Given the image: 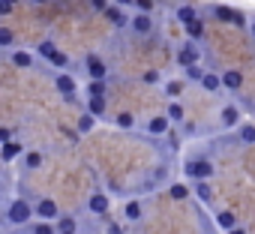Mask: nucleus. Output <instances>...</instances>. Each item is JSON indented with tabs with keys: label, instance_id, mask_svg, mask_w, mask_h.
Masks as SVG:
<instances>
[{
	"label": "nucleus",
	"instance_id": "nucleus-1",
	"mask_svg": "<svg viewBox=\"0 0 255 234\" xmlns=\"http://www.w3.org/2000/svg\"><path fill=\"white\" fill-rule=\"evenodd\" d=\"M183 174H189L195 183H201V180H207L213 174V162H207V159H189L183 165Z\"/></svg>",
	"mask_w": 255,
	"mask_h": 234
},
{
	"label": "nucleus",
	"instance_id": "nucleus-2",
	"mask_svg": "<svg viewBox=\"0 0 255 234\" xmlns=\"http://www.w3.org/2000/svg\"><path fill=\"white\" fill-rule=\"evenodd\" d=\"M30 216H33V210H30V204H27L24 198H15V201L9 204V222H12V225H24Z\"/></svg>",
	"mask_w": 255,
	"mask_h": 234
},
{
	"label": "nucleus",
	"instance_id": "nucleus-3",
	"mask_svg": "<svg viewBox=\"0 0 255 234\" xmlns=\"http://www.w3.org/2000/svg\"><path fill=\"white\" fill-rule=\"evenodd\" d=\"M177 63H180L183 69H189V66H195V63H198V48L186 42V45H183V48L177 51Z\"/></svg>",
	"mask_w": 255,
	"mask_h": 234
},
{
	"label": "nucleus",
	"instance_id": "nucleus-4",
	"mask_svg": "<svg viewBox=\"0 0 255 234\" xmlns=\"http://www.w3.org/2000/svg\"><path fill=\"white\" fill-rule=\"evenodd\" d=\"M129 27H132L138 36H147V33L153 30V18H150V15H144V12H138V15L129 21Z\"/></svg>",
	"mask_w": 255,
	"mask_h": 234
},
{
	"label": "nucleus",
	"instance_id": "nucleus-5",
	"mask_svg": "<svg viewBox=\"0 0 255 234\" xmlns=\"http://www.w3.org/2000/svg\"><path fill=\"white\" fill-rule=\"evenodd\" d=\"M87 72H90L93 81H105V75H108V69L99 57H87Z\"/></svg>",
	"mask_w": 255,
	"mask_h": 234
},
{
	"label": "nucleus",
	"instance_id": "nucleus-6",
	"mask_svg": "<svg viewBox=\"0 0 255 234\" xmlns=\"http://www.w3.org/2000/svg\"><path fill=\"white\" fill-rule=\"evenodd\" d=\"M219 81H222V87H228V90H240V87H243V75H240L237 69L222 72V75H219Z\"/></svg>",
	"mask_w": 255,
	"mask_h": 234
},
{
	"label": "nucleus",
	"instance_id": "nucleus-7",
	"mask_svg": "<svg viewBox=\"0 0 255 234\" xmlns=\"http://www.w3.org/2000/svg\"><path fill=\"white\" fill-rule=\"evenodd\" d=\"M87 207H90V213H105L108 207H111V201H108V195H102V192H93L90 195V201H87Z\"/></svg>",
	"mask_w": 255,
	"mask_h": 234
},
{
	"label": "nucleus",
	"instance_id": "nucleus-8",
	"mask_svg": "<svg viewBox=\"0 0 255 234\" xmlns=\"http://www.w3.org/2000/svg\"><path fill=\"white\" fill-rule=\"evenodd\" d=\"M54 87H57L63 96H72V93H75V78H72V75H66V72H60V75L54 78Z\"/></svg>",
	"mask_w": 255,
	"mask_h": 234
},
{
	"label": "nucleus",
	"instance_id": "nucleus-9",
	"mask_svg": "<svg viewBox=\"0 0 255 234\" xmlns=\"http://www.w3.org/2000/svg\"><path fill=\"white\" fill-rule=\"evenodd\" d=\"M219 120H222V126H237L240 123V111L234 105H225L222 114H219Z\"/></svg>",
	"mask_w": 255,
	"mask_h": 234
},
{
	"label": "nucleus",
	"instance_id": "nucleus-10",
	"mask_svg": "<svg viewBox=\"0 0 255 234\" xmlns=\"http://www.w3.org/2000/svg\"><path fill=\"white\" fill-rule=\"evenodd\" d=\"M213 12H216V18H219V21H228V24H243L240 12H234V9H228V6H216Z\"/></svg>",
	"mask_w": 255,
	"mask_h": 234
},
{
	"label": "nucleus",
	"instance_id": "nucleus-11",
	"mask_svg": "<svg viewBox=\"0 0 255 234\" xmlns=\"http://www.w3.org/2000/svg\"><path fill=\"white\" fill-rule=\"evenodd\" d=\"M36 213H39L42 219H54V216H57L60 210H57V204H54L51 198H42V201L36 204Z\"/></svg>",
	"mask_w": 255,
	"mask_h": 234
},
{
	"label": "nucleus",
	"instance_id": "nucleus-12",
	"mask_svg": "<svg viewBox=\"0 0 255 234\" xmlns=\"http://www.w3.org/2000/svg\"><path fill=\"white\" fill-rule=\"evenodd\" d=\"M21 144L18 141H9V144H3V147H0V159H3V162H9V159H15V156H21Z\"/></svg>",
	"mask_w": 255,
	"mask_h": 234
},
{
	"label": "nucleus",
	"instance_id": "nucleus-13",
	"mask_svg": "<svg viewBox=\"0 0 255 234\" xmlns=\"http://www.w3.org/2000/svg\"><path fill=\"white\" fill-rule=\"evenodd\" d=\"M105 18H108L111 24H117V27H126V15H123V12H120V6H114V3L105 9Z\"/></svg>",
	"mask_w": 255,
	"mask_h": 234
},
{
	"label": "nucleus",
	"instance_id": "nucleus-14",
	"mask_svg": "<svg viewBox=\"0 0 255 234\" xmlns=\"http://www.w3.org/2000/svg\"><path fill=\"white\" fill-rule=\"evenodd\" d=\"M147 132H150V135H162V132H168V117H153V120L147 123Z\"/></svg>",
	"mask_w": 255,
	"mask_h": 234
},
{
	"label": "nucleus",
	"instance_id": "nucleus-15",
	"mask_svg": "<svg viewBox=\"0 0 255 234\" xmlns=\"http://www.w3.org/2000/svg\"><path fill=\"white\" fill-rule=\"evenodd\" d=\"M9 60H12L15 66H21V69H27V66L33 63V54H30V51H12V54H9Z\"/></svg>",
	"mask_w": 255,
	"mask_h": 234
},
{
	"label": "nucleus",
	"instance_id": "nucleus-16",
	"mask_svg": "<svg viewBox=\"0 0 255 234\" xmlns=\"http://www.w3.org/2000/svg\"><path fill=\"white\" fill-rule=\"evenodd\" d=\"M87 111H90L93 117L105 114V96H90V99H87Z\"/></svg>",
	"mask_w": 255,
	"mask_h": 234
},
{
	"label": "nucleus",
	"instance_id": "nucleus-17",
	"mask_svg": "<svg viewBox=\"0 0 255 234\" xmlns=\"http://www.w3.org/2000/svg\"><path fill=\"white\" fill-rule=\"evenodd\" d=\"M216 222H219V228H222V231L237 228V219H234V213H231V210H222V213L216 216Z\"/></svg>",
	"mask_w": 255,
	"mask_h": 234
},
{
	"label": "nucleus",
	"instance_id": "nucleus-18",
	"mask_svg": "<svg viewBox=\"0 0 255 234\" xmlns=\"http://www.w3.org/2000/svg\"><path fill=\"white\" fill-rule=\"evenodd\" d=\"M114 123H117L120 129H132V126H135V117H132L129 111H120V114L114 117Z\"/></svg>",
	"mask_w": 255,
	"mask_h": 234
},
{
	"label": "nucleus",
	"instance_id": "nucleus-19",
	"mask_svg": "<svg viewBox=\"0 0 255 234\" xmlns=\"http://www.w3.org/2000/svg\"><path fill=\"white\" fill-rule=\"evenodd\" d=\"M195 195H198V201H204V204H210L213 201V189L201 180V183H195Z\"/></svg>",
	"mask_w": 255,
	"mask_h": 234
},
{
	"label": "nucleus",
	"instance_id": "nucleus-20",
	"mask_svg": "<svg viewBox=\"0 0 255 234\" xmlns=\"http://www.w3.org/2000/svg\"><path fill=\"white\" fill-rule=\"evenodd\" d=\"M165 117H168L171 123H180V120H183V105H180V102H168V114H165Z\"/></svg>",
	"mask_w": 255,
	"mask_h": 234
},
{
	"label": "nucleus",
	"instance_id": "nucleus-21",
	"mask_svg": "<svg viewBox=\"0 0 255 234\" xmlns=\"http://www.w3.org/2000/svg\"><path fill=\"white\" fill-rule=\"evenodd\" d=\"M183 30H186L192 39H201V36H204V21H201V18H195V21H192V24H186Z\"/></svg>",
	"mask_w": 255,
	"mask_h": 234
},
{
	"label": "nucleus",
	"instance_id": "nucleus-22",
	"mask_svg": "<svg viewBox=\"0 0 255 234\" xmlns=\"http://www.w3.org/2000/svg\"><path fill=\"white\" fill-rule=\"evenodd\" d=\"M36 51H39V54H42V57H45V60H51V57H54V54H57V45H54V42H51V39H42V42H39V48H36Z\"/></svg>",
	"mask_w": 255,
	"mask_h": 234
},
{
	"label": "nucleus",
	"instance_id": "nucleus-23",
	"mask_svg": "<svg viewBox=\"0 0 255 234\" xmlns=\"http://www.w3.org/2000/svg\"><path fill=\"white\" fill-rule=\"evenodd\" d=\"M201 87H204V90H219V87H222V81H219V75H213V72H204V78H201Z\"/></svg>",
	"mask_w": 255,
	"mask_h": 234
},
{
	"label": "nucleus",
	"instance_id": "nucleus-24",
	"mask_svg": "<svg viewBox=\"0 0 255 234\" xmlns=\"http://www.w3.org/2000/svg\"><path fill=\"white\" fill-rule=\"evenodd\" d=\"M177 18H180V21H183V27H186V24H192L198 15H195V9H192V6H180V9H177Z\"/></svg>",
	"mask_w": 255,
	"mask_h": 234
},
{
	"label": "nucleus",
	"instance_id": "nucleus-25",
	"mask_svg": "<svg viewBox=\"0 0 255 234\" xmlns=\"http://www.w3.org/2000/svg\"><path fill=\"white\" fill-rule=\"evenodd\" d=\"M168 195H171L174 201H183V198H189V189H186L183 183H174V186L168 189Z\"/></svg>",
	"mask_w": 255,
	"mask_h": 234
},
{
	"label": "nucleus",
	"instance_id": "nucleus-26",
	"mask_svg": "<svg viewBox=\"0 0 255 234\" xmlns=\"http://www.w3.org/2000/svg\"><path fill=\"white\" fill-rule=\"evenodd\" d=\"M240 141H243V144H255V126H252V123L240 126Z\"/></svg>",
	"mask_w": 255,
	"mask_h": 234
},
{
	"label": "nucleus",
	"instance_id": "nucleus-27",
	"mask_svg": "<svg viewBox=\"0 0 255 234\" xmlns=\"http://www.w3.org/2000/svg\"><path fill=\"white\" fill-rule=\"evenodd\" d=\"M123 213H126V219H138L141 216V201H129L123 207Z\"/></svg>",
	"mask_w": 255,
	"mask_h": 234
},
{
	"label": "nucleus",
	"instance_id": "nucleus-28",
	"mask_svg": "<svg viewBox=\"0 0 255 234\" xmlns=\"http://www.w3.org/2000/svg\"><path fill=\"white\" fill-rule=\"evenodd\" d=\"M93 126H96V117L93 114H84L81 120H78V132H90Z\"/></svg>",
	"mask_w": 255,
	"mask_h": 234
},
{
	"label": "nucleus",
	"instance_id": "nucleus-29",
	"mask_svg": "<svg viewBox=\"0 0 255 234\" xmlns=\"http://www.w3.org/2000/svg\"><path fill=\"white\" fill-rule=\"evenodd\" d=\"M87 96H105V81H90L87 84Z\"/></svg>",
	"mask_w": 255,
	"mask_h": 234
},
{
	"label": "nucleus",
	"instance_id": "nucleus-30",
	"mask_svg": "<svg viewBox=\"0 0 255 234\" xmlns=\"http://www.w3.org/2000/svg\"><path fill=\"white\" fill-rule=\"evenodd\" d=\"M183 72H186L189 81H201V78H204V69H201V66H189V69H183Z\"/></svg>",
	"mask_w": 255,
	"mask_h": 234
},
{
	"label": "nucleus",
	"instance_id": "nucleus-31",
	"mask_svg": "<svg viewBox=\"0 0 255 234\" xmlns=\"http://www.w3.org/2000/svg\"><path fill=\"white\" fill-rule=\"evenodd\" d=\"M165 93H168V96H180V93H183V81H168V84H165Z\"/></svg>",
	"mask_w": 255,
	"mask_h": 234
},
{
	"label": "nucleus",
	"instance_id": "nucleus-32",
	"mask_svg": "<svg viewBox=\"0 0 255 234\" xmlns=\"http://www.w3.org/2000/svg\"><path fill=\"white\" fill-rule=\"evenodd\" d=\"M57 225H60V234H72V228H75V219H72V216H63Z\"/></svg>",
	"mask_w": 255,
	"mask_h": 234
},
{
	"label": "nucleus",
	"instance_id": "nucleus-33",
	"mask_svg": "<svg viewBox=\"0 0 255 234\" xmlns=\"http://www.w3.org/2000/svg\"><path fill=\"white\" fill-rule=\"evenodd\" d=\"M24 162H27V168H39V165H42V153H36V150H33V153H27V159H24Z\"/></svg>",
	"mask_w": 255,
	"mask_h": 234
},
{
	"label": "nucleus",
	"instance_id": "nucleus-34",
	"mask_svg": "<svg viewBox=\"0 0 255 234\" xmlns=\"http://www.w3.org/2000/svg\"><path fill=\"white\" fill-rule=\"evenodd\" d=\"M12 42H15L12 30H9V27H0V45H12Z\"/></svg>",
	"mask_w": 255,
	"mask_h": 234
},
{
	"label": "nucleus",
	"instance_id": "nucleus-35",
	"mask_svg": "<svg viewBox=\"0 0 255 234\" xmlns=\"http://www.w3.org/2000/svg\"><path fill=\"white\" fill-rule=\"evenodd\" d=\"M135 6H138V9H141L144 15H147L150 9H156V0H135Z\"/></svg>",
	"mask_w": 255,
	"mask_h": 234
},
{
	"label": "nucleus",
	"instance_id": "nucleus-36",
	"mask_svg": "<svg viewBox=\"0 0 255 234\" xmlns=\"http://www.w3.org/2000/svg\"><path fill=\"white\" fill-rule=\"evenodd\" d=\"M111 6V0H90V9H96V12H105Z\"/></svg>",
	"mask_w": 255,
	"mask_h": 234
},
{
	"label": "nucleus",
	"instance_id": "nucleus-37",
	"mask_svg": "<svg viewBox=\"0 0 255 234\" xmlns=\"http://www.w3.org/2000/svg\"><path fill=\"white\" fill-rule=\"evenodd\" d=\"M51 63H54V66H66V63H69V57H66V54H63V51L57 48V54L51 57Z\"/></svg>",
	"mask_w": 255,
	"mask_h": 234
},
{
	"label": "nucleus",
	"instance_id": "nucleus-38",
	"mask_svg": "<svg viewBox=\"0 0 255 234\" xmlns=\"http://www.w3.org/2000/svg\"><path fill=\"white\" fill-rule=\"evenodd\" d=\"M141 81H144V84H156V81H159V72H156V69H147Z\"/></svg>",
	"mask_w": 255,
	"mask_h": 234
},
{
	"label": "nucleus",
	"instance_id": "nucleus-39",
	"mask_svg": "<svg viewBox=\"0 0 255 234\" xmlns=\"http://www.w3.org/2000/svg\"><path fill=\"white\" fill-rule=\"evenodd\" d=\"M12 141V129L9 126H0V144H9Z\"/></svg>",
	"mask_w": 255,
	"mask_h": 234
},
{
	"label": "nucleus",
	"instance_id": "nucleus-40",
	"mask_svg": "<svg viewBox=\"0 0 255 234\" xmlns=\"http://www.w3.org/2000/svg\"><path fill=\"white\" fill-rule=\"evenodd\" d=\"M33 234H54V228H51L48 222H39V225L33 228Z\"/></svg>",
	"mask_w": 255,
	"mask_h": 234
},
{
	"label": "nucleus",
	"instance_id": "nucleus-41",
	"mask_svg": "<svg viewBox=\"0 0 255 234\" xmlns=\"http://www.w3.org/2000/svg\"><path fill=\"white\" fill-rule=\"evenodd\" d=\"M114 6H135V0H111Z\"/></svg>",
	"mask_w": 255,
	"mask_h": 234
},
{
	"label": "nucleus",
	"instance_id": "nucleus-42",
	"mask_svg": "<svg viewBox=\"0 0 255 234\" xmlns=\"http://www.w3.org/2000/svg\"><path fill=\"white\" fill-rule=\"evenodd\" d=\"M12 12V6L9 3H3V0H0V15H9Z\"/></svg>",
	"mask_w": 255,
	"mask_h": 234
},
{
	"label": "nucleus",
	"instance_id": "nucleus-43",
	"mask_svg": "<svg viewBox=\"0 0 255 234\" xmlns=\"http://www.w3.org/2000/svg\"><path fill=\"white\" fill-rule=\"evenodd\" d=\"M108 234H123V231H120L117 225H108Z\"/></svg>",
	"mask_w": 255,
	"mask_h": 234
},
{
	"label": "nucleus",
	"instance_id": "nucleus-44",
	"mask_svg": "<svg viewBox=\"0 0 255 234\" xmlns=\"http://www.w3.org/2000/svg\"><path fill=\"white\" fill-rule=\"evenodd\" d=\"M228 234H246V231H243V228H231Z\"/></svg>",
	"mask_w": 255,
	"mask_h": 234
},
{
	"label": "nucleus",
	"instance_id": "nucleus-45",
	"mask_svg": "<svg viewBox=\"0 0 255 234\" xmlns=\"http://www.w3.org/2000/svg\"><path fill=\"white\" fill-rule=\"evenodd\" d=\"M30 3H33V6H42V3H48V0H30Z\"/></svg>",
	"mask_w": 255,
	"mask_h": 234
},
{
	"label": "nucleus",
	"instance_id": "nucleus-46",
	"mask_svg": "<svg viewBox=\"0 0 255 234\" xmlns=\"http://www.w3.org/2000/svg\"><path fill=\"white\" fill-rule=\"evenodd\" d=\"M249 33H252V39H255V18H252V24H249Z\"/></svg>",
	"mask_w": 255,
	"mask_h": 234
},
{
	"label": "nucleus",
	"instance_id": "nucleus-47",
	"mask_svg": "<svg viewBox=\"0 0 255 234\" xmlns=\"http://www.w3.org/2000/svg\"><path fill=\"white\" fill-rule=\"evenodd\" d=\"M3 3H9V6H15V3H18V0H3Z\"/></svg>",
	"mask_w": 255,
	"mask_h": 234
}]
</instances>
